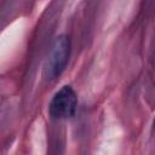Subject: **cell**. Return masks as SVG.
<instances>
[{
  "label": "cell",
  "mask_w": 155,
  "mask_h": 155,
  "mask_svg": "<svg viewBox=\"0 0 155 155\" xmlns=\"http://www.w3.org/2000/svg\"><path fill=\"white\" fill-rule=\"evenodd\" d=\"M70 56V40L65 35H59L53 41L47 61L44 67V74L47 80H54L65 69Z\"/></svg>",
  "instance_id": "1"
},
{
  "label": "cell",
  "mask_w": 155,
  "mask_h": 155,
  "mask_svg": "<svg viewBox=\"0 0 155 155\" xmlns=\"http://www.w3.org/2000/svg\"><path fill=\"white\" fill-rule=\"evenodd\" d=\"M78 108V96L71 86L65 85L52 97L48 111L52 119L64 120L74 116Z\"/></svg>",
  "instance_id": "2"
},
{
  "label": "cell",
  "mask_w": 155,
  "mask_h": 155,
  "mask_svg": "<svg viewBox=\"0 0 155 155\" xmlns=\"http://www.w3.org/2000/svg\"><path fill=\"white\" fill-rule=\"evenodd\" d=\"M153 132L155 133V120H154V125H153Z\"/></svg>",
  "instance_id": "3"
}]
</instances>
